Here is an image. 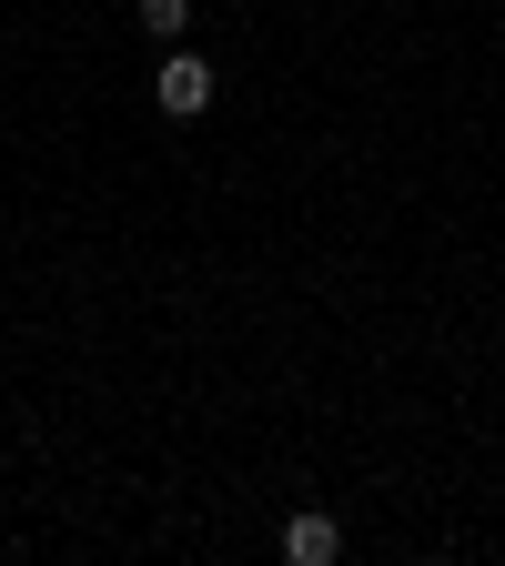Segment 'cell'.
<instances>
[{
	"instance_id": "3957f363",
	"label": "cell",
	"mask_w": 505,
	"mask_h": 566,
	"mask_svg": "<svg viewBox=\"0 0 505 566\" xmlns=\"http://www.w3.org/2000/svg\"><path fill=\"white\" fill-rule=\"evenodd\" d=\"M131 21H141V31H152V41L172 51V41H192V0H141Z\"/></svg>"
},
{
	"instance_id": "6da1fadb",
	"label": "cell",
	"mask_w": 505,
	"mask_h": 566,
	"mask_svg": "<svg viewBox=\"0 0 505 566\" xmlns=\"http://www.w3.org/2000/svg\"><path fill=\"white\" fill-rule=\"evenodd\" d=\"M212 92H223V82H212V61H202L192 41H172V51H162V71H152V112H162V122H202V112H212Z\"/></svg>"
},
{
	"instance_id": "7a4b0ae2",
	"label": "cell",
	"mask_w": 505,
	"mask_h": 566,
	"mask_svg": "<svg viewBox=\"0 0 505 566\" xmlns=\"http://www.w3.org/2000/svg\"><path fill=\"white\" fill-rule=\"evenodd\" d=\"M283 556H294V566H334L344 556V526L334 516H294V526H283Z\"/></svg>"
}]
</instances>
